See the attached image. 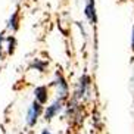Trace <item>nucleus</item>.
I'll return each mask as SVG.
<instances>
[{"instance_id": "f257e3e1", "label": "nucleus", "mask_w": 134, "mask_h": 134, "mask_svg": "<svg viewBox=\"0 0 134 134\" xmlns=\"http://www.w3.org/2000/svg\"><path fill=\"white\" fill-rule=\"evenodd\" d=\"M43 110H44L43 105L38 103L36 99H34V102L31 103V106H30V109H28V112H27V124H28V127L36 125L37 121H38V118H40V115L43 114Z\"/></svg>"}, {"instance_id": "f03ea898", "label": "nucleus", "mask_w": 134, "mask_h": 134, "mask_svg": "<svg viewBox=\"0 0 134 134\" xmlns=\"http://www.w3.org/2000/svg\"><path fill=\"white\" fill-rule=\"evenodd\" d=\"M62 108H63V100H60V99H58L56 102H53L50 105V106H47L46 109L43 110V116H44V119L47 122H50L52 119L55 118L56 115L59 114L60 110H62Z\"/></svg>"}, {"instance_id": "7ed1b4c3", "label": "nucleus", "mask_w": 134, "mask_h": 134, "mask_svg": "<svg viewBox=\"0 0 134 134\" xmlns=\"http://www.w3.org/2000/svg\"><path fill=\"white\" fill-rule=\"evenodd\" d=\"M90 77L87 74H84V75H81V78H80V81H78V88L75 90V93H74V99H81L84 94L87 93V88H88V86H90Z\"/></svg>"}, {"instance_id": "20e7f679", "label": "nucleus", "mask_w": 134, "mask_h": 134, "mask_svg": "<svg viewBox=\"0 0 134 134\" xmlns=\"http://www.w3.org/2000/svg\"><path fill=\"white\" fill-rule=\"evenodd\" d=\"M34 96H36V100L41 105H46L49 100V87L47 86H38L34 90Z\"/></svg>"}, {"instance_id": "39448f33", "label": "nucleus", "mask_w": 134, "mask_h": 134, "mask_svg": "<svg viewBox=\"0 0 134 134\" xmlns=\"http://www.w3.org/2000/svg\"><path fill=\"white\" fill-rule=\"evenodd\" d=\"M84 15L87 16V19L90 21L91 24H96L97 22V16H96V4L94 0H88L84 8Z\"/></svg>"}, {"instance_id": "423d86ee", "label": "nucleus", "mask_w": 134, "mask_h": 134, "mask_svg": "<svg viewBox=\"0 0 134 134\" xmlns=\"http://www.w3.org/2000/svg\"><path fill=\"white\" fill-rule=\"evenodd\" d=\"M19 10H15L10 16V19L8 22V30H12L13 32H16L19 30Z\"/></svg>"}, {"instance_id": "0eeeda50", "label": "nucleus", "mask_w": 134, "mask_h": 134, "mask_svg": "<svg viewBox=\"0 0 134 134\" xmlns=\"http://www.w3.org/2000/svg\"><path fill=\"white\" fill-rule=\"evenodd\" d=\"M8 43H9V47H8V55H13L15 53V47H16V38L15 37H9L8 38Z\"/></svg>"}, {"instance_id": "6e6552de", "label": "nucleus", "mask_w": 134, "mask_h": 134, "mask_svg": "<svg viewBox=\"0 0 134 134\" xmlns=\"http://www.w3.org/2000/svg\"><path fill=\"white\" fill-rule=\"evenodd\" d=\"M32 66L37 68L40 72H44V71H46V68H47V63H46V62H41L40 59H36V60H34V63H32Z\"/></svg>"}, {"instance_id": "1a4fd4ad", "label": "nucleus", "mask_w": 134, "mask_h": 134, "mask_svg": "<svg viewBox=\"0 0 134 134\" xmlns=\"http://www.w3.org/2000/svg\"><path fill=\"white\" fill-rule=\"evenodd\" d=\"M131 50L134 53V27H133V36H131Z\"/></svg>"}, {"instance_id": "9d476101", "label": "nucleus", "mask_w": 134, "mask_h": 134, "mask_svg": "<svg viewBox=\"0 0 134 134\" xmlns=\"http://www.w3.org/2000/svg\"><path fill=\"white\" fill-rule=\"evenodd\" d=\"M4 58V53H3V47H2V44H0V60H3Z\"/></svg>"}, {"instance_id": "9b49d317", "label": "nucleus", "mask_w": 134, "mask_h": 134, "mask_svg": "<svg viewBox=\"0 0 134 134\" xmlns=\"http://www.w3.org/2000/svg\"><path fill=\"white\" fill-rule=\"evenodd\" d=\"M41 134H52V133L49 130H43V131H41Z\"/></svg>"}, {"instance_id": "f8f14e48", "label": "nucleus", "mask_w": 134, "mask_h": 134, "mask_svg": "<svg viewBox=\"0 0 134 134\" xmlns=\"http://www.w3.org/2000/svg\"><path fill=\"white\" fill-rule=\"evenodd\" d=\"M118 2H121V3H125V2H130V0H118Z\"/></svg>"}, {"instance_id": "ddd939ff", "label": "nucleus", "mask_w": 134, "mask_h": 134, "mask_svg": "<svg viewBox=\"0 0 134 134\" xmlns=\"http://www.w3.org/2000/svg\"><path fill=\"white\" fill-rule=\"evenodd\" d=\"M0 71H2V69H0Z\"/></svg>"}]
</instances>
